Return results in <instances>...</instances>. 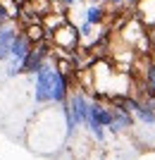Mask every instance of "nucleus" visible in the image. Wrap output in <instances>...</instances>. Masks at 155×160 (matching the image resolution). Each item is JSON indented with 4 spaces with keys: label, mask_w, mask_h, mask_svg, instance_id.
Masks as SVG:
<instances>
[{
    "label": "nucleus",
    "mask_w": 155,
    "mask_h": 160,
    "mask_svg": "<svg viewBox=\"0 0 155 160\" xmlns=\"http://www.w3.org/2000/svg\"><path fill=\"white\" fill-rule=\"evenodd\" d=\"M69 124L62 105H41V110L29 117L27 124V146L36 153L57 155L67 146Z\"/></svg>",
    "instance_id": "f257e3e1"
},
{
    "label": "nucleus",
    "mask_w": 155,
    "mask_h": 160,
    "mask_svg": "<svg viewBox=\"0 0 155 160\" xmlns=\"http://www.w3.org/2000/svg\"><path fill=\"white\" fill-rule=\"evenodd\" d=\"M48 41L50 46H55L57 50H67V53H76L81 46V33H79V27L74 22H69V17L62 22L55 31L48 33Z\"/></svg>",
    "instance_id": "f03ea898"
},
{
    "label": "nucleus",
    "mask_w": 155,
    "mask_h": 160,
    "mask_svg": "<svg viewBox=\"0 0 155 160\" xmlns=\"http://www.w3.org/2000/svg\"><path fill=\"white\" fill-rule=\"evenodd\" d=\"M136 19L146 29L155 27V0H136Z\"/></svg>",
    "instance_id": "7ed1b4c3"
},
{
    "label": "nucleus",
    "mask_w": 155,
    "mask_h": 160,
    "mask_svg": "<svg viewBox=\"0 0 155 160\" xmlns=\"http://www.w3.org/2000/svg\"><path fill=\"white\" fill-rule=\"evenodd\" d=\"M22 31L29 36V41H31V43H38V41L48 38V33H46V29H43V24H41V19L29 22L27 27H22Z\"/></svg>",
    "instance_id": "20e7f679"
}]
</instances>
